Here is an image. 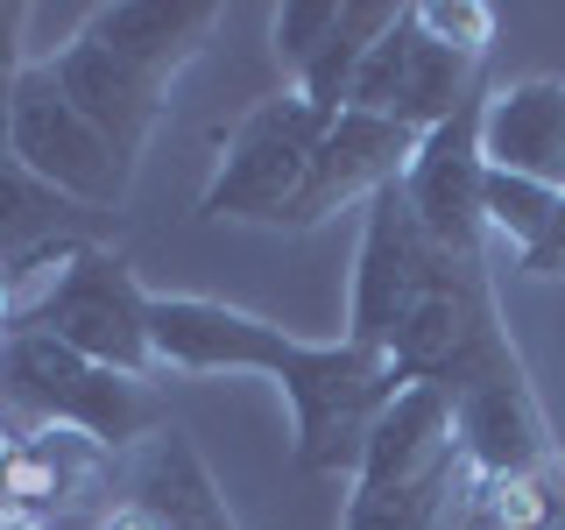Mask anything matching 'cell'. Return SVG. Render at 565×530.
I'll use <instances>...</instances> for the list:
<instances>
[{
  "label": "cell",
  "mask_w": 565,
  "mask_h": 530,
  "mask_svg": "<svg viewBox=\"0 0 565 530\" xmlns=\"http://www.w3.org/2000/svg\"><path fill=\"white\" fill-rule=\"evenodd\" d=\"M43 64H50V78H57V93L78 106V114L93 120L120 156H128V163H141V149H149L156 120H163V106H170V85L149 78L141 64H128L120 50L93 43L85 29L71 35L57 57H43Z\"/></svg>",
  "instance_id": "cell-11"
},
{
  "label": "cell",
  "mask_w": 565,
  "mask_h": 530,
  "mask_svg": "<svg viewBox=\"0 0 565 530\" xmlns=\"http://www.w3.org/2000/svg\"><path fill=\"white\" fill-rule=\"evenodd\" d=\"M156 368L184 375H269L297 417V467L305 474H361L367 432L396 396V368L353 340H297L269 318L220 305V297H149Z\"/></svg>",
  "instance_id": "cell-1"
},
{
  "label": "cell",
  "mask_w": 565,
  "mask_h": 530,
  "mask_svg": "<svg viewBox=\"0 0 565 530\" xmlns=\"http://www.w3.org/2000/svg\"><path fill=\"white\" fill-rule=\"evenodd\" d=\"M481 191H488V156H481V106L452 114L446 128H431L417 141L411 170H403V199L424 220L446 255H488V212H481Z\"/></svg>",
  "instance_id": "cell-9"
},
{
  "label": "cell",
  "mask_w": 565,
  "mask_h": 530,
  "mask_svg": "<svg viewBox=\"0 0 565 530\" xmlns=\"http://www.w3.org/2000/svg\"><path fill=\"white\" fill-rule=\"evenodd\" d=\"M8 332H50L57 347L85 353L99 368H120V375L149 382L156 368V340H149V290L135 283L128 255L114 247L78 241L71 255H57V276L43 283L29 311L8 318Z\"/></svg>",
  "instance_id": "cell-4"
},
{
  "label": "cell",
  "mask_w": 565,
  "mask_h": 530,
  "mask_svg": "<svg viewBox=\"0 0 565 530\" xmlns=\"http://www.w3.org/2000/svg\"><path fill=\"white\" fill-rule=\"evenodd\" d=\"M459 403V453H467L473 481L488 488H530V474L544 467V411L530 396L523 375L509 382H488V389H467Z\"/></svg>",
  "instance_id": "cell-12"
},
{
  "label": "cell",
  "mask_w": 565,
  "mask_h": 530,
  "mask_svg": "<svg viewBox=\"0 0 565 530\" xmlns=\"http://www.w3.org/2000/svg\"><path fill=\"white\" fill-rule=\"evenodd\" d=\"M0 530H43L35 517H0Z\"/></svg>",
  "instance_id": "cell-28"
},
{
  "label": "cell",
  "mask_w": 565,
  "mask_h": 530,
  "mask_svg": "<svg viewBox=\"0 0 565 530\" xmlns=\"http://www.w3.org/2000/svg\"><path fill=\"white\" fill-rule=\"evenodd\" d=\"M340 114H318V106L297 93H276L262 106H247L241 128L226 135V156L220 170H212L199 212L205 220H247V226H282V212L297 205V191H305L311 177V156L326 128Z\"/></svg>",
  "instance_id": "cell-5"
},
{
  "label": "cell",
  "mask_w": 565,
  "mask_h": 530,
  "mask_svg": "<svg viewBox=\"0 0 565 530\" xmlns=\"http://www.w3.org/2000/svg\"><path fill=\"white\" fill-rule=\"evenodd\" d=\"M417 141H424V135L396 128V120L353 114V106H347V114L326 128V141H318L311 177H305V191H297V205L282 212V226H318V220H332L340 205H367L375 191L403 184Z\"/></svg>",
  "instance_id": "cell-10"
},
{
  "label": "cell",
  "mask_w": 565,
  "mask_h": 530,
  "mask_svg": "<svg viewBox=\"0 0 565 530\" xmlns=\"http://www.w3.org/2000/svg\"><path fill=\"white\" fill-rule=\"evenodd\" d=\"M0 396L43 432H78L106 453H128L163 432V403L149 396V382L85 361L50 332H0Z\"/></svg>",
  "instance_id": "cell-2"
},
{
  "label": "cell",
  "mask_w": 565,
  "mask_h": 530,
  "mask_svg": "<svg viewBox=\"0 0 565 530\" xmlns=\"http://www.w3.org/2000/svg\"><path fill=\"white\" fill-rule=\"evenodd\" d=\"M565 191L552 184H537V177H516V170H494L488 163V191H481V212H488V241H509L523 255L530 241L552 226V212H558Z\"/></svg>",
  "instance_id": "cell-21"
},
{
  "label": "cell",
  "mask_w": 565,
  "mask_h": 530,
  "mask_svg": "<svg viewBox=\"0 0 565 530\" xmlns=\"http://www.w3.org/2000/svg\"><path fill=\"white\" fill-rule=\"evenodd\" d=\"M8 283H14V269H8V262H0V305H8Z\"/></svg>",
  "instance_id": "cell-29"
},
{
  "label": "cell",
  "mask_w": 565,
  "mask_h": 530,
  "mask_svg": "<svg viewBox=\"0 0 565 530\" xmlns=\"http://www.w3.org/2000/svg\"><path fill=\"white\" fill-rule=\"evenodd\" d=\"M8 156H14L22 170H35L50 191H64L78 212H114V205H128L135 163L57 93L50 64H29L22 78H14V141H8Z\"/></svg>",
  "instance_id": "cell-6"
},
{
  "label": "cell",
  "mask_w": 565,
  "mask_h": 530,
  "mask_svg": "<svg viewBox=\"0 0 565 530\" xmlns=\"http://www.w3.org/2000/svg\"><path fill=\"white\" fill-rule=\"evenodd\" d=\"M128 502H141L156 517V530H234L220 488H212L199 446L177 424H163L156 438H141L128 459Z\"/></svg>",
  "instance_id": "cell-16"
},
{
  "label": "cell",
  "mask_w": 565,
  "mask_h": 530,
  "mask_svg": "<svg viewBox=\"0 0 565 530\" xmlns=\"http://www.w3.org/2000/svg\"><path fill=\"white\" fill-rule=\"evenodd\" d=\"M388 368L396 382H431V389H488L523 375L516 347L502 332V311H494V283H488V255H446L431 276V290L417 297L411 326L388 347Z\"/></svg>",
  "instance_id": "cell-3"
},
{
  "label": "cell",
  "mask_w": 565,
  "mask_h": 530,
  "mask_svg": "<svg viewBox=\"0 0 565 530\" xmlns=\"http://www.w3.org/2000/svg\"><path fill=\"white\" fill-rule=\"evenodd\" d=\"M29 8L22 0H0V71H8V78H22L29 71Z\"/></svg>",
  "instance_id": "cell-26"
},
{
  "label": "cell",
  "mask_w": 565,
  "mask_h": 530,
  "mask_svg": "<svg viewBox=\"0 0 565 530\" xmlns=\"http://www.w3.org/2000/svg\"><path fill=\"white\" fill-rule=\"evenodd\" d=\"M446 247L424 234V220L411 212L403 184H388L367 199V220H361V255H353V305H347V340L353 347H375L388 353L396 332L411 326L417 297L431 290Z\"/></svg>",
  "instance_id": "cell-8"
},
{
  "label": "cell",
  "mask_w": 565,
  "mask_h": 530,
  "mask_svg": "<svg viewBox=\"0 0 565 530\" xmlns=\"http://www.w3.org/2000/svg\"><path fill=\"white\" fill-rule=\"evenodd\" d=\"M467 495H473V467H467V453H452L431 474H417V481H388V488L353 481L340 530H452Z\"/></svg>",
  "instance_id": "cell-17"
},
{
  "label": "cell",
  "mask_w": 565,
  "mask_h": 530,
  "mask_svg": "<svg viewBox=\"0 0 565 530\" xmlns=\"http://www.w3.org/2000/svg\"><path fill=\"white\" fill-rule=\"evenodd\" d=\"M481 99H488L481 93V57L438 43V35L417 22V8L396 14V29L367 50L361 78H353V93H347L353 114H382L411 135L446 128L452 114H467V106H481Z\"/></svg>",
  "instance_id": "cell-7"
},
{
  "label": "cell",
  "mask_w": 565,
  "mask_h": 530,
  "mask_svg": "<svg viewBox=\"0 0 565 530\" xmlns=\"http://www.w3.org/2000/svg\"><path fill=\"white\" fill-rule=\"evenodd\" d=\"M71 205L64 191H50L35 170H22L14 156H0V262H29V255H50V247H78L71 241Z\"/></svg>",
  "instance_id": "cell-18"
},
{
  "label": "cell",
  "mask_w": 565,
  "mask_h": 530,
  "mask_svg": "<svg viewBox=\"0 0 565 530\" xmlns=\"http://www.w3.org/2000/svg\"><path fill=\"white\" fill-rule=\"evenodd\" d=\"M516 262H523V276H565V199L552 212V226H544V234L530 241Z\"/></svg>",
  "instance_id": "cell-25"
},
{
  "label": "cell",
  "mask_w": 565,
  "mask_h": 530,
  "mask_svg": "<svg viewBox=\"0 0 565 530\" xmlns=\"http://www.w3.org/2000/svg\"><path fill=\"white\" fill-rule=\"evenodd\" d=\"M212 29H220V8H212V0H114V8H99L93 22H85L93 43L120 50L128 64H141L163 85L212 43Z\"/></svg>",
  "instance_id": "cell-15"
},
{
  "label": "cell",
  "mask_w": 565,
  "mask_h": 530,
  "mask_svg": "<svg viewBox=\"0 0 565 530\" xmlns=\"http://www.w3.org/2000/svg\"><path fill=\"white\" fill-rule=\"evenodd\" d=\"M481 156L565 191V78H516L481 99Z\"/></svg>",
  "instance_id": "cell-13"
},
{
  "label": "cell",
  "mask_w": 565,
  "mask_h": 530,
  "mask_svg": "<svg viewBox=\"0 0 565 530\" xmlns=\"http://www.w3.org/2000/svg\"><path fill=\"white\" fill-rule=\"evenodd\" d=\"M417 22L438 35V43L467 50V57H488V35H494V8L481 0H417Z\"/></svg>",
  "instance_id": "cell-23"
},
{
  "label": "cell",
  "mask_w": 565,
  "mask_h": 530,
  "mask_svg": "<svg viewBox=\"0 0 565 530\" xmlns=\"http://www.w3.org/2000/svg\"><path fill=\"white\" fill-rule=\"evenodd\" d=\"M459 453V403L452 389H431V382H403L388 396V411L375 417L367 432V453H361V488H388V481H417L431 474L438 459Z\"/></svg>",
  "instance_id": "cell-14"
},
{
  "label": "cell",
  "mask_w": 565,
  "mask_h": 530,
  "mask_svg": "<svg viewBox=\"0 0 565 530\" xmlns=\"http://www.w3.org/2000/svg\"><path fill=\"white\" fill-rule=\"evenodd\" d=\"M347 0H282V8L269 14V35H276V64L290 71V85L305 78V71L318 64V50L332 43V29H340Z\"/></svg>",
  "instance_id": "cell-22"
},
{
  "label": "cell",
  "mask_w": 565,
  "mask_h": 530,
  "mask_svg": "<svg viewBox=\"0 0 565 530\" xmlns=\"http://www.w3.org/2000/svg\"><path fill=\"white\" fill-rule=\"evenodd\" d=\"M530 502H537V488H488L473 481L467 509H459L452 530H530Z\"/></svg>",
  "instance_id": "cell-24"
},
{
  "label": "cell",
  "mask_w": 565,
  "mask_h": 530,
  "mask_svg": "<svg viewBox=\"0 0 565 530\" xmlns=\"http://www.w3.org/2000/svg\"><path fill=\"white\" fill-rule=\"evenodd\" d=\"M396 0H347V14H340V29H332V43L318 50V64L297 78V93H305L318 114H347V93H353V78H361V64H367V50L382 43L388 29H396Z\"/></svg>",
  "instance_id": "cell-19"
},
{
  "label": "cell",
  "mask_w": 565,
  "mask_h": 530,
  "mask_svg": "<svg viewBox=\"0 0 565 530\" xmlns=\"http://www.w3.org/2000/svg\"><path fill=\"white\" fill-rule=\"evenodd\" d=\"M8 141H14V78L0 71V156H8Z\"/></svg>",
  "instance_id": "cell-27"
},
{
  "label": "cell",
  "mask_w": 565,
  "mask_h": 530,
  "mask_svg": "<svg viewBox=\"0 0 565 530\" xmlns=\"http://www.w3.org/2000/svg\"><path fill=\"white\" fill-rule=\"evenodd\" d=\"M99 453L93 438H78V432H35L29 438V453H22V467H14V495L22 502H78V488L93 481V467H99Z\"/></svg>",
  "instance_id": "cell-20"
}]
</instances>
